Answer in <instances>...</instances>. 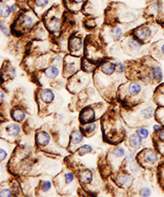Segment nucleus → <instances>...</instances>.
Listing matches in <instances>:
<instances>
[{"instance_id": "nucleus-1", "label": "nucleus", "mask_w": 164, "mask_h": 197, "mask_svg": "<svg viewBox=\"0 0 164 197\" xmlns=\"http://www.w3.org/2000/svg\"><path fill=\"white\" fill-rule=\"evenodd\" d=\"M92 80L100 97L110 104H116L118 87L127 81L125 64L120 61L103 59L93 72Z\"/></svg>"}, {"instance_id": "nucleus-2", "label": "nucleus", "mask_w": 164, "mask_h": 197, "mask_svg": "<svg viewBox=\"0 0 164 197\" xmlns=\"http://www.w3.org/2000/svg\"><path fill=\"white\" fill-rule=\"evenodd\" d=\"M63 162L65 166L74 172L80 185L79 189L86 192L87 195H96L98 192L102 191L104 181L98 169L90 168L72 154L66 157Z\"/></svg>"}, {"instance_id": "nucleus-3", "label": "nucleus", "mask_w": 164, "mask_h": 197, "mask_svg": "<svg viewBox=\"0 0 164 197\" xmlns=\"http://www.w3.org/2000/svg\"><path fill=\"white\" fill-rule=\"evenodd\" d=\"M125 74L127 80L139 81L150 86L158 85L162 80L160 65L150 57L126 62Z\"/></svg>"}, {"instance_id": "nucleus-4", "label": "nucleus", "mask_w": 164, "mask_h": 197, "mask_svg": "<svg viewBox=\"0 0 164 197\" xmlns=\"http://www.w3.org/2000/svg\"><path fill=\"white\" fill-rule=\"evenodd\" d=\"M118 104H111L99 120L102 140L110 146H118L125 141L127 132L125 123L121 115Z\"/></svg>"}, {"instance_id": "nucleus-5", "label": "nucleus", "mask_w": 164, "mask_h": 197, "mask_svg": "<svg viewBox=\"0 0 164 197\" xmlns=\"http://www.w3.org/2000/svg\"><path fill=\"white\" fill-rule=\"evenodd\" d=\"M151 87L139 81L127 80L118 87L117 104L125 109H132L144 104L151 95Z\"/></svg>"}, {"instance_id": "nucleus-6", "label": "nucleus", "mask_w": 164, "mask_h": 197, "mask_svg": "<svg viewBox=\"0 0 164 197\" xmlns=\"http://www.w3.org/2000/svg\"><path fill=\"white\" fill-rule=\"evenodd\" d=\"M126 156V149L120 145L111 146L105 154H100L98 159L97 167L104 182L110 177L112 174L119 170Z\"/></svg>"}, {"instance_id": "nucleus-7", "label": "nucleus", "mask_w": 164, "mask_h": 197, "mask_svg": "<svg viewBox=\"0 0 164 197\" xmlns=\"http://www.w3.org/2000/svg\"><path fill=\"white\" fill-rule=\"evenodd\" d=\"M141 104L132 109H125L120 107V112L124 123L129 128L146 127L154 118L156 108L151 105Z\"/></svg>"}, {"instance_id": "nucleus-8", "label": "nucleus", "mask_w": 164, "mask_h": 197, "mask_svg": "<svg viewBox=\"0 0 164 197\" xmlns=\"http://www.w3.org/2000/svg\"><path fill=\"white\" fill-rule=\"evenodd\" d=\"M35 99L38 107V114L41 118L52 115L61 106L62 98L51 88L38 86L35 92Z\"/></svg>"}, {"instance_id": "nucleus-9", "label": "nucleus", "mask_w": 164, "mask_h": 197, "mask_svg": "<svg viewBox=\"0 0 164 197\" xmlns=\"http://www.w3.org/2000/svg\"><path fill=\"white\" fill-rule=\"evenodd\" d=\"M35 150L53 159L64 154V148L59 146L51 131L45 127H40L35 132Z\"/></svg>"}, {"instance_id": "nucleus-10", "label": "nucleus", "mask_w": 164, "mask_h": 197, "mask_svg": "<svg viewBox=\"0 0 164 197\" xmlns=\"http://www.w3.org/2000/svg\"><path fill=\"white\" fill-rule=\"evenodd\" d=\"M52 181L55 191L60 195H69L76 191L79 184L74 172L67 167L53 177Z\"/></svg>"}, {"instance_id": "nucleus-11", "label": "nucleus", "mask_w": 164, "mask_h": 197, "mask_svg": "<svg viewBox=\"0 0 164 197\" xmlns=\"http://www.w3.org/2000/svg\"><path fill=\"white\" fill-rule=\"evenodd\" d=\"M107 108L108 107L102 101H98L83 108L79 112L78 120L80 124H85V123L100 120V118Z\"/></svg>"}, {"instance_id": "nucleus-12", "label": "nucleus", "mask_w": 164, "mask_h": 197, "mask_svg": "<svg viewBox=\"0 0 164 197\" xmlns=\"http://www.w3.org/2000/svg\"><path fill=\"white\" fill-rule=\"evenodd\" d=\"M92 74L88 73L82 70L75 73L73 76L67 80L66 88L72 95H77L82 90L89 86L91 82Z\"/></svg>"}, {"instance_id": "nucleus-13", "label": "nucleus", "mask_w": 164, "mask_h": 197, "mask_svg": "<svg viewBox=\"0 0 164 197\" xmlns=\"http://www.w3.org/2000/svg\"><path fill=\"white\" fill-rule=\"evenodd\" d=\"M159 155L157 151L151 148H144L136 154V160L141 169L151 171L159 162Z\"/></svg>"}, {"instance_id": "nucleus-14", "label": "nucleus", "mask_w": 164, "mask_h": 197, "mask_svg": "<svg viewBox=\"0 0 164 197\" xmlns=\"http://www.w3.org/2000/svg\"><path fill=\"white\" fill-rule=\"evenodd\" d=\"M108 179L113 183V187H117L119 191H128L133 185L135 177L125 168L121 166L119 170L112 174Z\"/></svg>"}, {"instance_id": "nucleus-15", "label": "nucleus", "mask_w": 164, "mask_h": 197, "mask_svg": "<svg viewBox=\"0 0 164 197\" xmlns=\"http://www.w3.org/2000/svg\"><path fill=\"white\" fill-rule=\"evenodd\" d=\"M99 94L98 93L95 87L94 88L87 86L76 95V100L74 104L75 110L80 112L83 108L86 107L87 105L98 102L96 98H99Z\"/></svg>"}, {"instance_id": "nucleus-16", "label": "nucleus", "mask_w": 164, "mask_h": 197, "mask_svg": "<svg viewBox=\"0 0 164 197\" xmlns=\"http://www.w3.org/2000/svg\"><path fill=\"white\" fill-rule=\"evenodd\" d=\"M81 70V59L74 55H67L62 62V77L65 80Z\"/></svg>"}, {"instance_id": "nucleus-17", "label": "nucleus", "mask_w": 164, "mask_h": 197, "mask_svg": "<svg viewBox=\"0 0 164 197\" xmlns=\"http://www.w3.org/2000/svg\"><path fill=\"white\" fill-rule=\"evenodd\" d=\"M0 195L2 197H12V196H21L26 195L24 193L22 187L17 177H14L8 180L7 182H3L1 185Z\"/></svg>"}, {"instance_id": "nucleus-18", "label": "nucleus", "mask_w": 164, "mask_h": 197, "mask_svg": "<svg viewBox=\"0 0 164 197\" xmlns=\"http://www.w3.org/2000/svg\"><path fill=\"white\" fill-rule=\"evenodd\" d=\"M21 134V128L18 123H8L1 126V138L11 143H17V140L20 138Z\"/></svg>"}, {"instance_id": "nucleus-19", "label": "nucleus", "mask_w": 164, "mask_h": 197, "mask_svg": "<svg viewBox=\"0 0 164 197\" xmlns=\"http://www.w3.org/2000/svg\"><path fill=\"white\" fill-rule=\"evenodd\" d=\"M85 136L80 130V128L76 127L71 131L69 136V141L67 144V150L70 154H74L80 146H82V142L84 141Z\"/></svg>"}, {"instance_id": "nucleus-20", "label": "nucleus", "mask_w": 164, "mask_h": 197, "mask_svg": "<svg viewBox=\"0 0 164 197\" xmlns=\"http://www.w3.org/2000/svg\"><path fill=\"white\" fill-rule=\"evenodd\" d=\"M124 142H126V146L128 148L130 152L134 154L143 146V139L136 132L131 134V136H127Z\"/></svg>"}, {"instance_id": "nucleus-21", "label": "nucleus", "mask_w": 164, "mask_h": 197, "mask_svg": "<svg viewBox=\"0 0 164 197\" xmlns=\"http://www.w3.org/2000/svg\"><path fill=\"white\" fill-rule=\"evenodd\" d=\"M53 181L48 179H39L38 184L35 188L34 195L36 196H44L46 195L52 191L53 188Z\"/></svg>"}, {"instance_id": "nucleus-22", "label": "nucleus", "mask_w": 164, "mask_h": 197, "mask_svg": "<svg viewBox=\"0 0 164 197\" xmlns=\"http://www.w3.org/2000/svg\"><path fill=\"white\" fill-rule=\"evenodd\" d=\"M153 34L151 28L149 26H142L133 31L134 38L140 43H145L150 40Z\"/></svg>"}, {"instance_id": "nucleus-23", "label": "nucleus", "mask_w": 164, "mask_h": 197, "mask_svg": "<svg viewBox=\"0 0 164 197\" xmlns=\"http://www.w3.org/2000/svg\"><path fill=\"white\" fill-rule=\"evenodd\" d=\"M9 115L14 122L21 123L26 118V108L12 104V108L10 109Z\"/></svg>"}, {"instance_id": "nucleus-24", "label": "nucleus", "mask_w": 164, "mask_h": 197, "mask_svg": "<svg viewBox=\"0 0 164 197\" xmlns=\"http://www.w3.org/2000/svg\"><path fill=\"white\" fill-rule=\"evenodd\" d=\"M99 120L95 121L92 123H85V124H80V130L83 134V136H85V138H90L96 133L99 127Z\"/></svg>"}, {"instance_id": "nucleus-25", "label": "nucleus", "mask_w": 164, "mask_h": 197, "mask_svg": "<svg viewBox=\"0 0 164 197\" xmlns=\"http://www.w3.org/2000/svg\"><path fill=\"white\" fill-rule=\"evenodd\" d=\"M44 22L51 33H57L61 28V19L55 15L49 16V17L44 20Z\"/></svg>"}, {"instance_id": "nucleus-26", "label": "nucleus", "mask_w": 164, "mask_h": 197, "mask_svg": "<svg viewBox=\"0 0 164 197\" xmlns=\"http://www.w3.org/2000/svg\"><path fill=\"white\" fill-rule=\"evenodd\" d=\"M34 20L31 16L27 14H22L17 20V27L20 29L21 32L24 31H28L33 26Z\"/></svg>"}, {"instance_id": "nucleus-27", "label": "nucleus", "mask_w": 164, "mask_h": 197, "mask_svg": "<svg viewBox=\"0 0 164 197\" xmlns=\"http://www.w3.org/2000/svg\"><path fill=\"white\" fill-rule=\"evenodd\" d=\"M83 48V40L78 36H73L69 40L68 49L72 55H76V53L80 51Z\"/></svg>"}, {"instance_id": "nucleus-28", "label": "nucleus", "mask_w": 164, "mask_h": 197, "mask_svg": "<svg viewBox=\"0 0 164 197\" xmlns=\"http://www.w3.org/2000/svg\"><path fill=\"white\" fill-rule=\"evenodd\" d=\"M16 76V69L14 67L9 64L6 66L5 64L2 67V72H1V77H2V84L9 81L10 80H13Z\"/></svg>"}, {"instance_id": "nucleus-29", "label": "nucleus", "mask_w": 164, "mask_h": 197, "mask_svg": "<svg viewBox=\"0 0 164 197\" xmlns=\"http://www.w3.org/2000/svg\"><path fill=\"white\" fill-rule=\"evenodd\" d=\"M153 100L158 106H164V83L156 87L153 92Z\"/></svg>"}, {"instance_id": "nucleus-30", "label": "nucleus", "mask_w": 164, "mask_h": 197, "mask_svg": "<svg viewBox=\"0 0 164 197\" xmlns=\"http://www.w3.org/2000/svg\"><path fill=\"white\" fill-rule=\"evenodd\" d=\"M95 153H96V151L95 150V149L93 148L91 146H90V145H82L81 146H80L79 148L77 149L74 154H74L75 156L76 157H82L85 155V154H95Z\"/></svg>"}, {"instance_id": "nucleus-31", "label": "nucleus", "mask_w": 164, "mask_h": 197, "mask_svg": "<svg viewBox=\"0 0 164 197\" xmlns=\"http://www.w3.org/2000/svg\"><path fill=\"white\" fill-rule=\"evenodd\" d=\"M98 65L99 64L94 63L92 62H90V60H88L85 57L81 59V70L85 72L93 74V72H95Z\"/></svg>"}, {"instance_id": "nucleus-32", "label": "nucleus", "mask_w": 164, "mask_h": 197, "mask_svg": "<svg viewBox=\"0 0 164 197\" xmlns=\"http://www.w3.org/2000/svg\"><path fill=\"white\" fill-rule=\"evenodd\" d=\"M153 141H154V146H155L156 150L158 148V146L161 145V143L164 144V127H161L157 131H154Z\"/></svg>"}, {"instance_id": "nucleus-33", "label": "nucleus", "mask_w": 164, "mask_h": 197, "mask_svg": "<svg viewBox=\"0 0 164 197\" xmlns=\"http://www.w3.org/2000/svg\"><path fill=\"white\" fill-rule=\"evenodd\" d=\"M154 119L164 127V106H158L154 113Z\"/></svg>"}, {"instance_id": "nucleus-34", "label": "nucleus", "mask_w": 164, "mask_h": 197, "mask_svg": "<svg viewBox=\"0 0 164 197\" xmlns=\"http://www.w3.org/2000/svg\"><path fill=\"white\" fill-rule=\"evenodd\" d=\"M157 177H158V182L160 187L164 190V164H160L158 167L157 170Z\"/></svg>"}, {"instance_id": "nucleus-35", "label": "nucleus", "mask_w": 164, "mask_h": 197, "mask_svg": "<svg viewBox=\"0 0 164 197\" xmlns=\"http://www.w3.org/2000/svg\"><path fill=\"white\" fill-rule=\"evenodd\" d=\"M127 44H128L129 48L133 49L134 51H138V50H140V49H141V43L140 42H139V41L137 40H136L135 38L128 40Z\"/></svg>"}, {"instance_id": "nucleus-36", "label": "nucleus", "mask_w": 164, "mask_h": 197, "mask_svg": "<svg viewBox=\"0 0 164 197\" xmlns=\"http://www.w3.org/2000/svg\"><path fill=\"white\" fill-rule=\"evenodd\" d=\"M136 132L140 136L143 140H145L149 137V130L146 127H141L136 128Z\"/></svg>"}, {"instance_id": "nucleus-37", "label": "nucleus", "mask_w": 164, "mask_h": 197, "mask_svg": "<svg viewBox=\"0 0 164 197\" xmlns=\"http://www.w3.org/2000/svg\"><path fill=\"white\" fill-rule=\"evenodd\" d=\"M138 195L140 196H149L152 195V190L147 186H140L138 189Z\"/></svg>"}, {"instance_id": "nucleus-38", "label": "nucleus", "mask_w": 164, "mask_h": 197, "mask_svg": "<svg viewBox=\"0 0 164 197\" xmlns=\"http://www.w3.org/2000/svg\"><path fill=\"white\" fill-rule=\"evenodd\" d=\"M12 9L8 5L2 3L1 4V8H0V13H1V17H8V16L10 15Z\"/></svg>"}, {"instance_id": "nucleus-39", "label": "nucleus", "mask_w": 164, "mask_h": 197, "mask_svg": "<svg viewBox=\"0 0 164 197\" xmlns=\"http://www.w3.org/2000/svg\"><path fill=\"white\" fill-rule=\"evenodd\" d=\"M5 146L6 145H3V146H1V163H2V164H3V161H5L8 155L10 154V152H9L10 147H8V148L7 149L5 147Z\"/></svg>"}, {"instance_id": "nucleus-40", "label": "nucleus", "mask_w": 164, "mask_h": 197, "mask_svg": "<svg viewBox=\"0 0 164 197\" xmlns=\"http://www.w3.org/2000/svg\"><path fill=\"white\" fill-rule=\"evenodd\" d=\"M122 36V30L118 27V26H116L113 28V37L115 40H119L121 38Z\"/></svg>"}, {"instance_id": "nucleus-41", "label": "nucleus", "mask_w": 164, "mask_h": 197, "mask_svg": "<svg viewBox=\"0 0 164 197\" xmlns=\"http://www.w3.org/2000/svg\"><path fill=\"white\" fill-rule=\"evenodd\" d=\"M49 0H35V4L39 8H44L48 5Z\"/></svg>"}, {"instance_id": "nucleus-42", "label": "nucleus", "mask_w": 164, "mask_h": 197, "mask_svg": "<svg viewBox=\"0 0 164 197\" xmlns=\"http://www.w3.org/2000/svg\"><path fill=\"white\" fill-rule=\"evenodd\" d=\"M1 31H2L4 35H6V36H9L8 29L7 28V26H6L5 25H3V22H1Z\"/></svg>"}, {"instance_id": "nucleus-43", "label": "nucleus", "mask_w": 164, "mask_h": 197, "mask_svg": "<svg viewBox=\"0 0 164 197\" xmlns=\"http://www.w3.org/2000/svg\"><path fill=\"white\" fill-rule=\"evenodd\" d=\"M160 128H161V125H159V124H155V125H154V127H153L154 131H158Z\"/></svg>"}, {"instance_id": "nucleus-44", "label": "nucleus", "mask_w": 164, "mask_h": 197, "mask_svg": "<svg viewBox=\"0 0 164 197\" xmlns=\"http://www.w3.org/2000/svg\"><path fill=\"white\" fill-rule=\"evenodd\" d=\"M160 51H161V54L162 55H164V43L161 45V48H160Z\"/></svg>"}, {"instance_id": "nucleus-45", "label": "nucleus", "mask_w": 164, "mask_h": 197, "mask_svg": "<svg viewBox=\"0 0 164 197\" xmlns=\"http://www.w3.org/2000/svg\"><path fill=\"white\" fill-rule=\"evenodd\" d=\"M73 1H74L76 3H81L83 0H73Z\"/></svg>"}]
</instances>
